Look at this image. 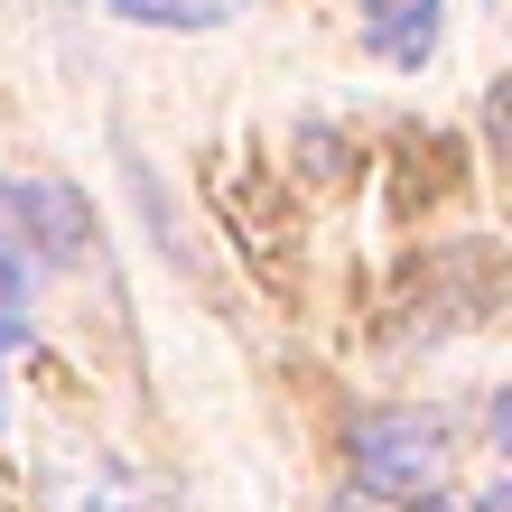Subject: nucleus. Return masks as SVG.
Masks as SVG:
<instances>
[{
	"mask_svg": "<svg viewBox=\"0 0 512 512\" xmlns=\"http://www.w3.org/2000/svg\"><path fill=\"white\" fill-rule=\"evenodd\" d=\"M10 205H19V215H38L47 261H84V252H94V224H84V205H75L66 187H19Z\"/></svg>",
	"mask_w": 512,
	"mask_h": 512,
	"instance_id": "7ed1b4c3",
	"label": "nucleus"
},
{
	"mask_svg": "<svg viewBox=\"0 0 512 512\" xmlns=\"http://www.w3.org/2000/svg\"><path fill=\"white\" fill-rule=\"evenodd\" d=\"M438 19L447 0H364V47L391 66H419V56H438Z\"/></svg>",
	"mask_w": 512,
	"mask_h": 512,
	"instance_id": "f03ea898",
	"label": "nucleus"
},
{
	"mask_svg": "<svg viewBox=\"0 0 512 512\" xmlns=\"http://www.w3.org/2000/svg\"><path fill=\"white\" fill-rule=\"evenodd\" d=\"M47 512H140V494H131V475H112V466H66L47 485Z\"/></svg>",
	"mask_w": 512,
	"mask_h": 512,
	"instance_id": "20e7f679",
	"label": "nucleus"
},
{
	"mask_svg": "<svg viewBox=\"0 0 512 512\" xmlns=\"http://www.w3.org/2000/svg\"><path fill=\"white\" fill-rule=\"evenodd\" d=\"M336 512H429V503H336Z\"/></svg>",
	"mask_w": 512,
	"mask_h": 512,
	"instance_id": "423d86ee",
	"label": "nucleus"
},
{
	"mask_svg": "<svg viewBox=\"0 0 512 512\" xmlns=\"http://www.w3.org/2000/svg\"><path fill=\"white\" fill-rule=\"evenodd\" d=\"M233 10L243 0H112V19H131V28H215Z\"/></svg>",
	"mask_w": 512,
	"mask_h": 512,
	"instance_id": "39448f33",
	"label": "nucleus"
},
{
	"mask_svg": "<svg viewBox=\"0 0 512 512\" xmlns=\"http://www.w3.org/2000/svg\"><path fill=\"white\" fill-rule=\"evenodd\" d=\"M475 512H512V494H503V485H485V494H475Z\"/></svg>",
	"mask_w": 512,
	"mask_h": 512,
	"instance_id": "0eeeda50",
	"label": "nucleus"
},
{
	"mask_svg": "<svg viewBox=\"0 0 512 512\" xmlns=\"http://www.w3.org/2000/svg\"><path fill=\"white\" fill-rule=\"evenodd\" d=\"M447 466H457V438L429 410H373L354 429V475H364L373 503H429L447 485Z\"/></svg>",
	"mask_w": 512,
	"mask_h": 512,
	"instance_id": "f257e3e1",
	"label": "nucleus"
}]
</instances>
